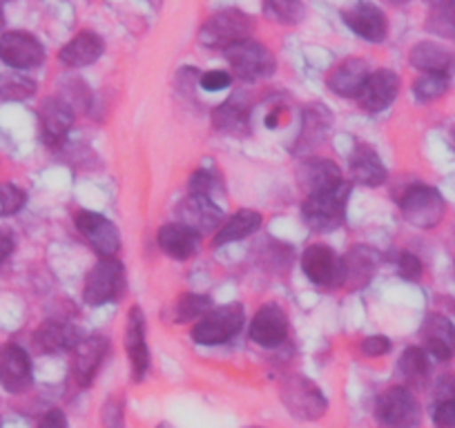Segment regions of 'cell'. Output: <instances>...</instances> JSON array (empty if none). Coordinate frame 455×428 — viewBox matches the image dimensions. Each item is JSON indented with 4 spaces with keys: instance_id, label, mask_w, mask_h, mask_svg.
Wrapping results in <instances>:
<instances>
[{
    "instance_id": "6da1fadb",
    "label": "cell",
    "mask_w": 455,
    "mask_h": 428,
    "mask_svg": "<svg viewBox=\"0 0 455 428\" xmlns=\"http://www.w3.org/2000/svg\"><path fill=\"white\" fill-rule=\"evenodd\" d=\"M351 186L335 187L328 192H317V194H308L301 208V217L304 224L315 233H331V230L339 228L347 217V201Z\"/></svg>"
},
{
    "instance_id": "7a4b0ae2",
    "label": "cell",
    "mask_w": 455,
    "mask_h": 428,
    "mask_svg": "<svg viewBox=\"0 0 455 428\" xmlns=\"http://www.w3.org/2000/svg\"><path fill=\"white\" fill-rule=\"evenodd\" d=\"M279 400L292 417L304 419V422H315L323 417L328 410V400L322 388L304 375H291L283 379L279 388Z\"/></svg>"
},
{
    "instance_id": "3957f363",
    "label": "cell",
    "mask_w": 455,
    "mask_h": 428,
    "mask_svg": "<svg viewBox=\"0 0 455 428\" xmlns=\"http://www.w3.org/2000/svg\"><path fill=\"white\" fill-rule=\"evenodd\" d=\"M255 23L239 10H223L210 16L199 29V43L208 50H226L235 43L248 41Z\"/></svg>"
},
{
    "instance_id": "277c9868",
    "label": "cell",
    "mask_w": 455,
    "mask_h": 428,
    "mask_svg": "<svg viewBox=\"0 0 455 428\" xmlns=\"http://www.w3.org/2000/svg\"><path fill=\"white\" fill-rule=\"evenodd\" d=\"M223 56H226L230 69H233L242 81L248 83L270 78L275 74V69H277V60H275L273 52L266 45H261V43L252 41V38L226 47V50H223Z\"/></svg>"
},
{
    "instance_id": "5b68a950",
    "label": "cell",
    "mask_w": 455,
    "mask_h": 428,
    "mask_svg": "<svg viewBox=\"0 0 455 428\" xmlns=\"http://www.w3.org/2000/svg\"><path fill=\"white\" fill-rule=\"evenodd\" d=\"M243 321H246V314H243L242 304L212 308L192 326V339L201 346H219V344L230 342L243 329Z\"/></svg>"
},
{
    "instance_id": "8992f818",
    "label": "cell",
    "mask_w": 455,
    "mask_h": 428,
    "mask_svg": "<svg viewBox=\"0 0 455 428\" xmlns=\"http://www.w3.org/2000/svg\"><path fill=\"white\" fill-rule=\"evenodd\" d=\"M400 210L404 221L419 230H431L444 219L446 203L440 192L431 186H411L400 201Z\"/></svg>"
},
{
    "instance_id": "52a82bcc",
    "label": "cell",
    "mask_w": 455,
    "mask_h": 428,
    "mask_svg": "<svg viewBox=\"0 0 455 428\" xmlns=\"http://www.w3.org/2000/svg\"><path fill=\"white\" fill-rule=\"evenodd\" d=\"M125 286V270L121 261L114 257L100 259L87 274L85 288H83V299L87 305H103L109 301H116L124 295Z\"/></svg>"
},
{
    "instance_id": "ba28073f",
    "label": "cell",
    "mask_w": 455,
    "mask_h": 428,
    "mask_svg": "<svg viewBox=\"0 0 455 428\" xmlns=\"http://www.w3.org/2000/svg\"><path fill=\"white\" fill-rule=\"evenodd\" d=\"M375 417L384 428H419L422 410L409 388L395 386L382 392L375 406Z\"/></svg>"
},
{
    "instance_id": "9c48e42d",
    "label": "cell",
    "mask_w": 455,
    "mask_h": 428,
    "mask_svg": "<svg viewBox=\"0 0 455 428\" xmlns=\"http://www.w3.org/2000/svg\"><path fill=\"white\" fill-rule=\"evenodd\" d=\"M74 224H76L78 233L83 234V239L90 243L92 250H94L100 259H109V257H114L119 252V230H116V226L109 219L92 212V210H81V212H76V217H74Z\"/></svg>"
},
{
    "instance_id": "30bf717a",
    "label": "cell",
    "mask_w": 455,
    "mask_h": 428,
    "mask_svg": "<svg viewBox=\"0 0 455 428\" xmlns=\"http://www.w3.org/2000/svg\"><path fill=\"white\" fill-rule=\"evenodd\" d=\"M45 59V47L34 34L5 32L0 36V60L12 69H34Z\"/></svg>"
},
{
    "instance_id": "8fae6325",
    "label": "cell",
    "mask_w": 455,
    "mask_h": 428,
    "mask_svg": "<svg viewBox=\"0 0 455 428\" xmlns=\"http://www.w3.org/2000/svg\"><path fill=\"white\" fill-rule=\"evenodd\" d=\"M34 382L29 355L19 344H0V386L12 395H20Z\"/></svg>"
},
{
    "instance_id": "7c38bea8",
    "label": "cell",
    "mask_w": 455,
    "mask_h": 428,
    "mask_svg": "<svg viewBox=\"0 0 455 428\" xmlns=\"http://www.w3.org/2000/svg\"><path fill=\"white\" fill-rule=\"evenodd\" d=\"M301 268L315 286H341V259L332 248L323 246V243H313L306 248L301 255Z\"/></svg>"
},
{
    "instance_id": "4fadbf2b",
    "label": "cell",
    "mask_w": 455,
    "mask_h": 428,
    "mask_svg": "<svg viewBox=\"0 0 455 428\" xmlns=\"http://www.w3.org/2000/svg\"><path fill=\"white\" fill-rule=\"evenodd\" d=\"M125 351H128L130 366H132L134 382H143L150 369V351L146 342V317L139 305L130 308L128 326H125Z\"/></svg>"
},
{
    "instance_id": "5bb4252c",
    "label": "cell",
    "mask_w": 455,
    "mask_h": 428,
    "mask_svg": "<svg viewBox=\"0 0 455 428\" xmlns=\"http://www.w3.org/2000/svg\"><path fill=\"white\" fill-rule=\"evenodd\" d=\"M179 224L188 226L195 233H217L221 228L223 212L210 196L190 194L179 205Z\"/></svg>"
},
{
    "instance_id": "9a60e30c",
    "label": "cell",
    "mask_w": 455,
    "mask_h": 428,
    "mask_svg": "<svg viewBox=\"0 0 455 428\" xmlns=\"http://www.w3.org/2000/svg\"><path fill=\"white\" fill-rule=\"evenodd\" d=\"M288 337V317L277 304H266L251 321V339L264 348H277Z\"/></svg>"
},
{
    "instance_id": "2e32d148",
    "label": "cell",
    "mask_w": 455,
    "mask_h": 428,
    "mask_svg": "<svg viewBox=\"0 0 455 428\" xmlns=\"http://www.w3.org/2000/svg\"><path fill=\"white\" fill-rule=\"evenodd\" d=\"M397 94H400V76L393 69H378V72H371L357 100H360L362 110L375 115V112L387 110L397 99Z\"/></svg>"
},
{
    "instance_id": "e0dca14e",
    "label": "cell",
    "mask_w": 455,
    "mask_h": 428,
    "mask_svg": "<svg viewBox=\"0 0 455 428\" xmlns=\"http://www.w3.org/2000/svg\"><path fill=\"white\" fill-rule=\"evenodd\" d=\"M38 121H41V132L47 146H59L65 141L68 132L74 125L72 105L65 99L52 96L45 99L38 110Z\"/></svg>"
},
{
    "instance_id": "ac0fdd59",
    "label": "cell",
    "mask_w": 455,
    "mask_h": 428,
    "mask_svg": "<svg viewBox=\"0 0 455 428\" xmlns=\"http://www.w3.org/2000/svg\"><path fill=\"white\" fill-rule=\"evenodd\" d=\"M344 23L360 38L369 43H382L388 34V23L384 12L369 0H360L351 10L344 12Z\"/></svg>"
},
{
    "instance_id": "d6986e66",
    "label": "cell",
    "mask_w": 455,
    "mask_h": 428,
    "mask_svg": "<svg viewBox=\"0 0 455 428\" xmlns=\"http://www.w3.org/2000/svg\"><path fill=\"white\" fill-rule=\"evenodd\" d=\"M379 266V255L375 248L355 246L341 259V286L360 290L375 277Z\"/></svg>"
},
{
    "instance_id": "ffe728a7",
    "label": "cell",
    "mask_w": 455,
    "mask_h": 428,
    "mask_svg": "<svg viewBox=\"0 0 455 428\" xmlns=\"http://www.w3.org/2000/svg\"><path fill=\"white\" fill-rule=\"evenodd\" d=\"M109 342L108 337H100V335H94V337L81 339L74 348L72 357V370L74 377L81 386H90L94 382L96 373H99L100 364H103L105 355H108Z\"/></svg>"
},
{
    "instance_id": "44dd1931",
    "label": "cell",
    "mask_w": 455,
    "mask_h": 428,
    "mask_svg": "<svg viewBox=\"0 0 455 428\" xmlns=\"http://www.w3.org/2000/svg\"><path fill=\"white\" fill-rule=\"evenodd\" d=\"M369 76L371 69L366 60L347 59L331 69V74L326 78V85L332 94L344 96V99H357L364 83L369 81Z\"/></svg>"
},
{
    "instance_id": "7402d4cb",
    "label": "cell",
    "mask_w": 455,
    "mask_h": 428,
    "mask_svg": "<svg viewBox=\"0 0 455 428\" xmlns=\"http://www.w3.org/2000/svg\"><path fill=\"white\" fill-rule=\"evenodd\" d=\"M424 351L440 361H449L455 357V326L444 314H428L422 324Z\"/></svg>"
},
{
    "instance_id": "603a6c76",
    "label": "cell",
    "mask_w": 455,
    "mask_h": 428,
    "mask_svg": "<svg viewBox=\"0 0 455 428\" xmlns=\"http://www.w3.org/2000/svg\"><path fill=\"white\" fill-rule=\"evenodd\" d=\"M83 335L69 321H56V319H47L34 333V346L41 353H63L74 351L76 344L81 342Z\"/></svg>"
},
{
    "instance_id": "cb8c5ba5",
    "label": "cell",
    "mask_w": 455,
    "mask_h": 428,
    "mask_svg": "<svg viewBox=\"0 0 455 428\" xmlns=\"http://www.w3.org/2000/svg\"><path fill=\"white\" fill-rule=\"evenodd\" d=\"M331 123L332 115L323 105H308L304 110V125H301V132L297 137L295 155L306 156L317 150L326 141L328 132H331Z\"/></svg>"
},
{
    "instance_id": "d4e9b609",
    "label": "cell",
    "mask_w": 455,
    "mask_h": 428,
    "mask_svg": "<svg viewBox=\"0 0 455 428\" xmlns=\"http://www.w3.org/2000/svg\"><path fill=\"white\" fill-rule=\"evenodd\" d=\"M156 242H159V248L168 257H172L177 261H188L192 257H196V252H199L201 234L183 224H170L159 230Z\"/></svg>"
},
{
    "instance_id": "484cf974",
    "label": "cell",
    "mask_w": 455,
    "mask_h": 428,
    "mask_svg": "<svg viewBox=\"0 0 455 428\" xmlns=\"http://www.w3.org/2000/svg\"><path fill=\"white\" fill-rule=\"evenodd\" d=\"M351 178L360 186L366 187H378L387 181V168H384L382 159L378 156V152L373 147L364 146V143H357L355 150L351 152Z\"/></svg>"
},
{
    "instance_id": "4316f807",
    "label": "cell",
    "mask_w": 455,
    "mask_h": 428,
    "mask_svg": "<svg viewBox=\"0 0 455 428\" xmlns=\"http://www.w3.org/2000/svg\"><path fill=\"white\" fill-rule=\"evenodd\" d=\"M301 186L308 190V194H317V192L335 190V187L344 186V177L341 170L332 163L331 159H308L299 170Z\"/></svg>"
},
{
    "instance_id": "83f0119b",
    "label": "cell",
    "mask_w": 455,
    "mask_h": 428,
    "mask_svg": "<svg viewBox=\"0 0 455 428\" xmlns=\"http://www.w3.org/2000/svg\"><path fill=\"white\" fill-rule=\"evenodd\" d=\"M105 45L100 41L99 34L94 32H81L60 50L59 60L65 67H87V65L96 63L103 54Z\"/></svg>"
},
{
    "instance_id": "f1b7e54d",
    "label": "cell",
    "mask_w": 455,
    "mask_h": 428,
    "mask_svg": "<svg viewBox=\"0 0 455 428\" xmlns=\"http://www.w3.org/2000/svg\"><path fill=\"white\" fill-rule=\"evenodd\" d=\"M212 119L219 132L230 134V137H243V134H248V125H251V105L242 103L235 96V99L219 105Z\"/></svg>"
},
{
    "instance_id": "f546056e",
    "label": "cell",
    "mask_w": 455,
    "mask_h": 428,
    "mask_svg": "<svg viewBox=\"0 0 455 428\" xmlns=\"http://www.w3.org/2000/svg\"><path fill=\"white\" fill-rule=\"evenodd\" d=\"M261 228V214L255 210H239L237 214H233L221 228L214 233L212 246H228V243L242 242V239L251 237L252 233Z\"/></svg>"
},
{
    "instance_id": "4dcf8cb0",
    "label": "cell",
    "mask_w": 455,
    "mask_h": 428,
    "mask_svg": "<svg viewBox=\"0 0 455 428\" xmlns=\"http://www.w3.org/2000/svg\"><path fill=\"white\" fill-rule=\"evenodd\" d=\"M409 60L413 67H418L424 74H449L453 65V56L449 50L433 41H422L411 50Z\"/></svg>"
},
{
    "instance_id": "1f68e13d",
    "label": "cell",
    "mask_w": 455,
    "mask_h": 428,
    "mask_svg": "<svg viewBox=\"0 0 455 428\" xmlns=\"http://www.w3.org/2000/svg\"><path fill=\"white\" fill-rule=\"evenodd\" d=\"M397 369H400L406 386L422 388L428 379V370H431V366H428L427 351H422V348H418V346L406 348V351L402 353Z\"/></svg>"
},
{
    "instance_id": "d6a6232c",
    "label": "cell",
    "mask_w": 455,
    "mask_h": 428,
    "mask_svg": "<svg viewBox=\"0 0 455 428\" xmlns=\"http://www.w3.org/2000/svg\"><path fill=\"white\" fill-rule=\"evenodd\" d=\"M212 310V301L205 295H195V292H186L179 297L172 304V321L174 324H190V321H199L204 314Z\"/></svg>"
},
{
    "instance_id": "836d02e7",
    "label": "cell",
    "mask_w": 455,
    "mask_h": 428,
    "mask_svg": "<svg viewBox=\"0 0 455 428\" xmlns=\"http://www.w3.org/2000/svg\"><path fill=\"white\" fill-rule=\"evenodd\" d=\"M264 14L279 25H299L306 19V5L301 0H264Z\"/></svg>"
},
{
    "instance_id": "e575fe53",
    "label": "cell",
    "mask_w": 455,
    "mask_h": 428,
    "mask_svg": "<svg viewBox=\"0 0 455 428\" xmlns=\"http://www.w3.org/2000/svg\"><path fill=\"white\" fill-rule=\"evenodd\" d=\"M428 32L455 38V0H435L428 14Z\"/></svg>"
},
{
    "instance_id": "d590c367",
    "label": "cell",
    "mask_w": 455,
    "mask_h": 428,
    "mask_svg": "<svg viewBox=\"0 0 455 428\" xmlns=\"http://www.w3.org/2000/svg\"><path fill=\"white\" fill-rule=\"evenodd\" d=\"M449 90V74H422L413 83V96L419 103H431Z\"/></svg>"
},
{
    "instance_id": "8d00e7d4",
    "label": "cell",
    "mask_w": 455,
    "mask_h": 428,
    "mask_svg": "<svg viewBox=\"0 0 455 428\" xmlns=\"http://www.w3.org/2000/svg\"><path fill=\"white\" fill-rule=\"evenodd\" d=\"M28 201V194L14 183H0V217H12L20 212Z\"/></svg>"
},
{
    "instance_id": "74e56055",
    "label": "cell",
    "mask_w": 455,
    "mask_h": 428,
    "mask_svg": "<svg viewBox=\"0 0 455 428\" xmlns=\"http://www.w3.org/2000/svg\"><path fill=\"white\" fill-rule=\"evenodd\" d=\"M188 187H190V194H204L212 199V192L217 190V187H221V183H219V178L214 177L212 172H208V170H196L190 177Z\"/></svg>"
},
{
    "instance_id": "f35d334b",
    "label": "cell",
    "mask_w": 455,
    "mask_h": 428,
    "mask_svg": "<svg viewBox=\"0 0 455 428\" xmlns=\"http://www.w3.org/2000/svg\"><path fill=\"white\" fill-rule=\"evenodd\" d=\"M103 428H124V401L119 397H109L103 404Z\"/></svg>"
},
{
    "instance_id": "ab89813d",
    "label": "cell",
    "mask_w": 455,
    "mask_h": 428,
    "mask_svg": "<svg viewBox=\"0 0 455 428\" xmlns=\"http://www.w3.org/2000/svg\"><path fill=\"white\" fill-rule=\"evenodd\" d=\"M199 83L205 91H221L233 83V76L223 69H210V72L201 74Z\"/></svg>"
},
{
    "instance_id": "60d3db41",
    "label": "cell",
    "mask_w": 455,
    "mask_h": 428,
    "mask_svg": "<svg viewBox=\"0 0 455 428\" xmlns=\"http://www.w3.org/2000/svg\"><path fill=\"white\" fill-rule=\"evenodd\" d=\"M397 273H400V277L406 279V281H418V279L422 277V261L415 255H411V252H404V255L400 257V261H397Z\"/></svg>"
},
{
    "instance_id": "b9f144b4",
    "label": "cell",
    "mask_w": 455,
    "mask_h": 428,
    "mask_svg": "<svg viewBox=\"0 0 455 428\" xmlns=\"http://www.w3.org/2000/svg\"><path fill=\"white\" fill-rule=\"evenodd\" d=\"M360 351L366 357H382L391 351V339L384 337V335H373V337H366L360 344Z\"/></svg>"
},
{
    "instance_id": "7bdbcfd3",
    "label": "cell",
    "mask_w": 455,
    "mask_h": 428,
    "mask_svg": "<svg viewBox=\"0 0 455 428\" xmlns=\"http://www.w3.org/2000/svg\"><path fill=\"white\" fill-rule=\"evenodd\" d=\"M433 422H435V428H455V397H449L437 406Z\"/></svg>"
},
{
    "instance_id": "ee69618b",
    "label": "cell",
    "mask_w": 455,
    "mask_h": 428,
    "mask_svg": "<svg viewBox=\"0 0 455 428\" xmlns=\"http://www.w3.org/2000/svg\"><path fill=\"white\" fill-rule=\"evenodd\" d=\"M34 83L32 81H28V78H16V81H12V83H7L5 87H3V90H5V94H7V99H28L29 94H34Z\"/></svg>"
},
{
    "instance_id": "f6af8a7d",
    "label": "cell",
    "mask_w": 455,
    "mask_h": 428,
    "mask_svg": "<svg viewBox=\"0 0 455 428\" xmlns=\"http://www.w3.org/2000/svg\"><path fill=\"white\" fill-rule=\"evenodd\" d=\"M16 250V237L12 230L0 228V266L5 264L12 257V252Z\"/></svg>"
},
{
    "instance_id": "bcb514c9",
    "label": "cell",
    "mask_w": 455,
    "mask_h": 428,
    "mask_svg": "<svg viewBox=\"0 0 455 428\" xmlns=\"http://www.w3.org/2000/svg\"><path fill=\"white\" fill-rule=\"evenodd\" d=\"M38 428H68V417H65L63 410L52 408L50 413L43 415V419L38 422Z\"/></svg>"
},
{
    "instance_id": "7dc6e473",
    "label": "cell",
    "mask_w": 455,
    "mask_h": 428,
    "mask_svg": "<svg viewBox=\"0 0 455 428\" xmlns=\"http://www.w3.org/2000/svg\"><path fill=\"white\" fill-rule=\"evenodd\" d=\"M5 3L7 0H0V28L5 23Z\"/></svg>"
},
{
    "instance_id": "c3c4849f",
    "label": "cell",
    "mask_w": 455,
    "mask_h": 428,
    "mask_svg": "<svg viewBox=\"0 0 455 428\" xmlns=\"http://www.w3.org/2000/svg\"><path fill=\"white\" fill-rule=\"evenodd\" d=\"M388 3H393V5H404V3H409V0H388Z\"/></svg>"
},
{
    "instance_id": "681fc988",
    "label": "cell",
    "mask_w": 455,
    "mask_h": 428,
    "mask_svg": "<svg viewBox=\"0 0 455 428\" xmlns=\"http://www.w3.org/2000/svg\"><path fill=\"white\" fill-rule=\"evenodd\" d=\"M156 428H172V426H168V424H161V426H156Z\"/></svg>"
},
{
    "instance_id": "f907efd6",
    "label": "cell",
    "mask_w": 455,
    "mask_h": 428,
    "mask_svg": "<svg viewBox=\"0 0 455 428\" xmlns=\"http://www.w3.org/2000/svg\"><path fill=\"white\" fill-rule=\"evenodd\" d=\"M248 428H257V426H248Z\"/></svg>"
}]
</instances>
